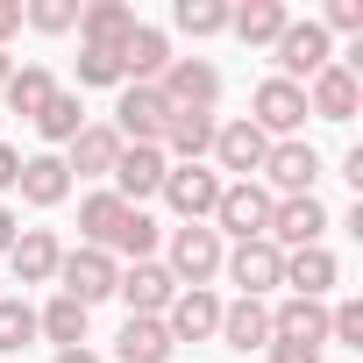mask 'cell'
Here are the masks:
<instances>
[{"label": "cell", "instance_id": "obj_1", "mask_svg": "<svg viewBox=\"0 0 363 363\" xmlns=\"http://www.w3.org/2000/svg\"><path fill=\"white\" fill-rule=\"evenodd\" d=\"M221 235L207 228V221H186V228H171V242H164V271H171V285L186 292V285H214L221 278Z\"/></svg>", "mask_w": 363, "mask_h": 363}, {"label": "cell", "instance_id": "obj_2", "mask_svg": "<svg viewBox=\"0 0 363 363\" xmlns=\"http://www.w3.org/2000/svg\"><path fill=\"white\" fill-rule=\"evenodd\" d=\"M257 186H264L271 200H306V193L320 186V150H313L306 135L271 143V157H264V171H257Z\"/></svg>", "mask_w": 363, "mask_h": 363}, {"label": "cell", "instance_id": "obj_3", "mask_svg": "<svg viewBox=\"0 0 363 363\" xmlns=\"http://www.w3.org/2000/svg\"><path fill=\"white\" fill-rule=\"evenodd\" d=\"M207 228H214V235H235V242H264V228H271V193L257 186V178H228Z\"/></svg>", "mask_w": 363, "mask_h": 363}, {"label": "cell", "instance_id": "obj_4", "mask_svg": "<svg viewBox=\"0 0 363 363\" xmlns=\"http://www.w3.org/2000/svg\"><path fill=\"white\" fill-rule=\"evenodd\" d=\"M114 278H121V264H114L107 250H86V242H79V250L57 257V285H65V299H79L86 313H93L100 299H114Z\"/></svg>", "mask_w": 363, "mask_h": 363}, {"label": "cell", "instance_id": "obj_5", "mask_svg": "<svg viewBox=\"0 0 363 363\" xmlns=\"http://www.w3.org/2000/svg\"><path fill=\"white\" fill-rule=\"evenodd\" d=\"M221 186H228V178H221V171H207V164H171L157 200H164L178 221H214V200H221Z\"/></svg>", "mask_w": 363, "mask_h": 363}, {"label": "cell", "instance_id": "obj_6", "mask_svg": "<svg viewBox=\"0 0 363 363\" xmlns=\"http://www.w3.org/2000/svg\"><path fill=\"white\" fill-rule=\"evenodd\" d=\"M164 171H171V164H164L157 143H121V157H114V171H107V178H114L107 193H114L121 207H143V200L164 193Z\"/></svg>", "mask_w": 363, "mask_h": 363}, {"label": "cell", "instance_id": "obj_7", "mask_svg": "<svg viewBox=\"0 0 363 363\" xmlns=\"http://www.w3.org/2000/svg\"><path fill=\"white\" fill-rule=\"evenodd\" d=\"M157 93H164L178 114H214V100H221V72H214L207 57H171L164 79H157Z\"/></svg>", "mask_w": 363, "mask_h": 363}, {"label": "cell", "instance_id": "obj_8", "mask_svg": "<svg viewBox=\"0 0 363 363\" xmlns=\"http://www.w3.org/2000/svg\"><path fill=\"white\" fill-rule=\"evenodd\" d=\"M271 50H278V79H292V86H306L313 72L335 65V43H328L320 22H285V36H278Z\"/></svg>", "mask_w": 363, "mask_h": 363}, {"label": "cell", "instance_id": "obj_9", "mask_svg": "<svg viewBox=\"0 0 363 363\" xmlns=\"http://www.w3.org/2000/svg\"><path fill=\"white\" fill-rule=\"evenodd\" d=\"M250 107H257L250 128H264L271 143H292V135L306 128V86H292V79H264Z\"/></svg>", "mask_w": 363, "mask_h": 363}, {"label": "cell", "instance_id": "obj_10", "mask_svg": "<svg viewBox=\"0 0 363 363\" xmlns=\"http://www.w3.org/2000/svg\"><path fill=\"white\" fill-rule=\"evenodd\" d=\"M107 128H114L121 143H164V128H171V100H164L157 86H121Z\"/></svg>", "mask_w": 363, "mask_h": 363}, {"label": "cell", "instance_id": "obj_11", "mask_svg": "<svg viewBox=\"0 0 363 363\" xmlns=\"http://www.w3.org/2000/svg\"><path fill=\"white\" fill-rule=\"evenodd\" d=\"M320 235H328V207H320L313 193H306V200H271V228H264L271 250L292 257V250H313Z\"/></svg>", "mask_w": 363, "mask_h": 363}, {"label": "cell", "instance_id": "obj_12", "mask_svg": "<svg viewBox=\"0 0 363 363\" xmlns=\"http://www.w3.org/2000/svg\"><path fill=\"white\" fill-rule=\"evenodd\" d=\"M114 299L128 306V320H164V306L178 299V285H171V271L150 257V264H128V271L114 278Z\"/></svg>", "mask_w": 363, "mask_h": 363}, {"label": "cell", "instance_id": "obj_13", "mask_svg": "<svg viewBox=\"0 0 363 363\" xmlns=\"http://www.w3.org/2000/svg\"><path fill=\"white\" fill-rule=\"evenodd\" d=\"M207 157H214V171L257 178V171H264V157H271V135H264V128H250V114H242V121H221V128H214V150H207Z\"/></svg>", "mask_w": 363, "mask_h": 363}, {"label": "cell", "instance_id": "obj_14", "mask_svg": "<svg viewBox=\"0 0 363 363\" xmlns=\"http://www.w3.org/2000/svg\"><path fill=\"white\" fill-rule=\"evenodd\" d=\"M221 271H228V285H242V299H264L271 285H285V250H271V242H235V250L221 257Z\"/></svg>", "mask_w": 363, "mask_h": 363}, {"label": "cell", "instance_id": "obj_15", "mask_svg": "<svg viewBox=\"0 0 363 363\" xmlns=\"http://www.w3.org/2000/svg\"><path fill=\"white\" fill-rule=\"evenodd\" d=\"M114 65H121V86H157V79H164V65H171V36H164V29H150V22H135V29H128V43L114 50Z\"/></svg>", "mask_w": 363, "mask_h": 363}, {"label": "cell", "instance_id": "obj_16", "mask_svg": "<svg viewBox=\"0 0 363 363\" xmlns=\"http://www.w3.org/2000/svg\"><path fill=\"white\" fill-rule=\"evenodd\" d=\"M214 328H221V299H214L207 285H186V292L164 306V335H171V342H207Z\"/></svg>", "mask_w": 363, "mask_h": 363}, {"label": "cell", "instance_id": "obj_17", "mask_svg": "<svg viewBox=\"0 0 363 363\" xmlns=\"http://www.w3.org/2000/svg\"><path fill=\"white\" fill-rule=\"evenodd\" d=\"M356 107H363V79H349L342 65H328V72L306 79V114H320V121H356Z\"/></svg>", "mask_w": 363, "mask_h": 363}, {"label": "cell", "instance_id": "obj_18", "mask_svg": "<svg viewBox=\"0 0 363 363\" xmlns=\"http://www.w3.org/2000/svg\"><path fill=\"white\" fill-rule=\"evenodd\" d=\"M335 278H342V264H335V250H328V242H313V250H292V257H285V285H292V299H320V306H328Z\"/></svg>", "mask_w": 363, "mask_h": 363}, {"label": "cell", "instance_id": "obj_19", "mask_svg": "<svg viewBox=\"0 0 363 363\" xmlns=\"http://www.w3.org/2000/svg\"><path fill=\"white\" fill-rule=\"evenodd\" d=\"M128 29H135V8L128 0H93V8H79V43L86 50H121L128 43Z\"/></svg>", "mask_w": 363, "mask_h": 363}, {"label": "cell", "instance_id": "obj_20", "mask_svg": "<svg viewBox=\"0 0 363 363\" xmlns=\"http://www.w3.org/2000/svg\"><path fill=\"white\" fill-rule=\"evenodd\" d=\"M15 193H22L29 207H65V193H72V171H65V157H57V150H43V157H22Z\"/></svg>", "mask_w": 363, "mask_h": 363}, {"label": "cell", "instance_id": "obj_21", "mask_svg": "<svg viewBox=\"0 0 363 363\" xmlns=\"http://www.w3.org/2000/svg\"><path fill=\"white\" fill-rule=\"evenodd\" d=\"M214 128H221L214 114H178V107H171V128H164V143H157V150H164V164H207Z\"/></svg>", "mask_w": 363, "mask_h": 363}, {"label": "cell", "instance_id": "obj_22", "mask_svg": "<svg viewBox=\"0 0 363 363\" xmlns=\"http://www.w3.org/2000/svg\"><path fill=\"white\" fill-rule=\"evenodd\" d=\"M114 157H121V135H114L107 121H86V128L72 135V150H65V171H79V178H107Z\"/></svg>", "mask_w": 363, "mask_h": 363}, {"label": "cell", "instance_id": "obj_23", "mask_svg": "<svg viewBox=\"0 0 363 363\" xmlns=\"http://www.w3.org/2000/svg\"><path fill=\"white\" fill-rule=\"evenodd\" d=\"M57 257H65V250H57V235H50V228H22V235H15V250H8V264H15V278H22V285H57Z\"/></svg>", "mask_w": 363, "mask_h": 363}, {"label": "cell", "instance_id": "obj_24", "mask_svg": "<svg viewBox=\"0 0 363 363\" xmlns=\"http://www.w3.org/2000/svg\"><path fill=\"white\" fill-rule=\"evenodd\" d=\"M228 349H271V306L264 299H235V306H221V328H214Z\"/></svg>", "mask_w": 363, "mask_h": 363}, {"label": "cell", "instance_id": "obj_25", "mask_svg": "<svg viewBox=\"0 0 363 363\" xmlns=\"http://www.w3.org/2000/svg\"><path fill=\"white\" fill-rule=\"evenodd\" d=\"M271 335H292V342L328 349V306L320 299H278L271 306Z\"/></svg>", "mask_w": 363, "mask_h": 363}, {"label": "cell", "instance_id": "obj_26", "mask_svg": "<svg viewBox=\"0 0 363 363\" xmlns=\"http://www.w3.org/2000/svg\"><path fill=\"white\" fill-rule=\"evenodd\" d=\"M285 22H292V15H285V0H242V8L228 15V29H235L250 50H257V43H278Z\"/></svg>", "mask_w": 363, "mask_h": 363}, {"label": "cell", "instance_id": "obj_27", "mask_svg": "<svg viewBox=\"0 0 363 363\" xmlns=\"http://www.w3.org/2000/svg\"><path fill=\"white\" fill-rule=\"evenodd\" d=\"M86 320H93V313H86L79 299H65V292H57V299L36 313V335H43V342H57V349H86Z\"/></svg>", "mask_w": 363, "mask_h": 363}, {"label": "cell", "instance_id": "obj_28", "mask_svg": "<svg viewBox=\"0 0 363 363\" xmlns=\"http://www.w3.org/2000/svg\"><path fill=\"white\" fill-rule=\"evenodd\" d=\"M171 335H164V320H128L121 328V342H114V363H171Z\"/></svg>", "mask_w": 363, "mask_h": 363}, {"label": "cell", "instance_id": "obj_29", "mask_svg": "<svg viewBox=\"0 0 363 363\" xmlns=\"http://www.w3.org/2000/svg\"><path fill=\"white\" fill-rule=\"evenodd\" d=\"M0 93H8V114H22V121H36L43 107H50V93H57V79L43 72V65H22L8 86H0Z\"/></svg>", "mask_w": 363, "mask_h": 363}, {"label": "cell", "instance_id": "obj_30", "mask_svg": "<svg viewBox=\"0 0 363 363\" xmlns=\"http://www.w3.org/2000/svg\"><path fill=\"white\" fill-rule=\"evenodd\" d=\"M79 128H86V100L57 86V93H50V107L36 114V135H43V143H65V150H72V135H79Z\"/></svg>", "mask_w": 363, "mask_h": 363}, {"label": "cell", "instance_id": "obj_31", "mask_svg": "<svg viewBox=\"0 0 363 363\" xmlns=\"http://www.w3.org/2000/svg\"><path fill=\"white\" fill-rule=\"evenodd\" d=\"M121 214H128V207H121L114 193H86V200H79V235H86V250H107L114 228H121Z\"/></svg>", "mask_w": 363, "mask_h": 363}, {"label": "cell", "instance_id": "obj_32", "mask_svg": "<svg viewBox=\"0 0 363 363\" xmlns=\"http://www.w3.org/2000/svg\"><path fill=\"white\" fill-rule=\"evenodd\" d=\"M107 257L150 264V257H157V221H150L143 207H128V214H121V228H114V242H107Z\"/></svg>", "mask_w": 363, "mask_h": 363}, {"label": "cell", "instance_id": "obj_33", "mask_svg": "<svg viewBox=\"0 0 363 363\" xmlns=\"http://www.w3.org/2000/svg\"><path fill=\"white\" fill-rule=\"evenodd\" d=\"M228 15H235L228 0H178V8H171V22L186 29L193 43H200V36H221V29H228Z\"/></svg>", "mask_w": 363, "mask_h": 363}, {"label": "cell", "instance_id": "obj_34", "mask_svg": "<svg viewBox=\"0 0 363 363\" xmlns=\"http://www.w3.org/2000/svg\"><path fill=\"white\" fill-rule=\"evenodd\" d=\"M29 342H36V306L0 292V356H15V349H29Z\"/></svg>", "mask_w": 363, "mask_h": 363}, {"label": "cell", "instance_id": "obj_35", "mask_svg": "<svg viewBox=\"0 0 363 363\" xmlns=\"http://www.w3.org/2000/svg\"><path fill=\"white\" fill-rule=\"evenodd\" d=\"M22 22L43 36H65V29H79V0H22Z\"/></svg>", "mask_w": 363, "mask_h": 363}, {"label": "cell", "instance_id": "obj_36", "mask_svg": "<svg viewBox=\"0 0 363 363\" xmlns=\"http://www.w3.org/2000/svg\"><path fill=\"white\" fill-rule=\"evenodd\" d=\"M328 342H349V349H363V299H342V306H328Z\"/></svg>", "mask_w": 363, "mask_h": 363}, {"label": "cell", "instance_id": "obj_37", "mask_svg": "<svg viewBox=\"0 0 363 363\" xmlns=\"http://www.w3.org/2000/svg\"><path fill=\"white\" fill-rule=\"evenodd\" d=\"M320 29H328V43H335V36H363V0H328Z\"/></svg>", "mask_w": 363, "mask_h": 363}, {"label": "cell", "instance_id": "obj_38", "mask_svg": "<svg viewBox=\"0 0 363 363\" xmlns=\"http://www.w3.org/2000/svg\"><path fill=\"white\" fill-rule=\"evenodd\" d=\"M79 86H121V65L107 50H79Z\"/></svg>", "mask_w": 363, "mask_h": 363}, {"label": "cell", "instance_id": "obj_39", "mask_svg": "<svg viewBox=\"0 0 363 363\" xmlns=\"http://www.w3.org/2000/svg\"><path fill=\"white\" fill-rule=\"evenodd\" d=\"M271 363H320L313 342H292V335H271Z\"/></svg>", "mask_w": 363, "mask_h": 363}, {"label": "cell", "instance_id": "obj_40", "mask_svg": "<svg viewBox=\"0 0 363 363\" xmlns=\"http://www.w3.org/2000/svg\"><path fill=\"white\" fill-rule=\"evenodd\" d=\"M15 29H22V0H0V50H8Z\"/></svg>", "mask_w": 363, "mask_h": 363}, {"label": "cell", "instance_id": "obj_41", "mask_svg": "<svg viewBox=\"0 0 363 363\" xmlns=\"http://www.w3.org/2000/svg\"><path fill=\"white\" fill-rule=\"evenodd\" d=\"M15 178H22V150H8V143H0V193H8Z\"/></svg>", "mask_w": 363, "mask_h": 363}, {"label": "cell", "instance_id": "obj_42", "mask_svg": "<svg viewBox=\"0 0 363 363\" xmlns=\"http://www.w3.org/2000/svg\"><path fill=\"white\" fill-rule=\"evenodd\" d=\"M15 235H22V221H15L8 207H0V257H8V250H15Z\"/></svg>", "mask_w": 363, "mask_h": 363}, {"label": "cell", "instance_id": "obj_43", "mask_svg": "<svg viewBox=\"0 0 363 363\" xmlns=\"http://www.w3.org/2000/svg\"><path fill=\"white\" fill-rule=\"evenodd\" d=\"M50 363H100V356H93V349H57Z\"/></svg>", "mask_w": 363, "mask_h": 363}, {"label": "cell", "instance_id": "obj_44", "mask_svg": "<svg viewBox=\"0 0 363 363\" xmlns=\"http://www.w3.org/2000/svg\"><path fill=\"white\" fill-rule=\"evenodd\" d=\"M8 79H15V65H8V50H0V86H8Z\"/></svg>", "mask_w": 363, "mask_h": 363}]
</instances>
